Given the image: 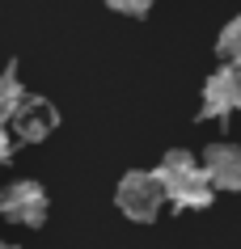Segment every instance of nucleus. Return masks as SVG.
Listing matches in <instances>:
<instances>
[{
	"mask_svg": "<svg viewBox=\"0 0 241 249\" xmlns=\"http://www.w3.org/2000/svg\"><path fill=\"white\" fill-rule=\"evenodd\" d=\"M216 55H220L224 64H237L241 68V17H233V21L220 30V38H216Z\"/></svg>",
	"mask_w": 241,
	"mask_h": 249,
	"instance_id": "8",
	"label": "nucleus"
},
{
	"mask_svg": "<svg viewBox=\"0 0 241 249\" xmlns=\"http://www.w3.org/2000/svg\"><path fill=\"white\" fill-rule=\"evenodd\" d=\"M55 123H59V110H55L47 97H26V102L17 106V114L9 118L17 144H42V140L55 131Z\"/></svg>",
	"mask_w": 241,
	"mask_h": 249,
	"instance_id": "5",
	"label": "nucleus"
},
{
	"mask_svg": "<svg viewBox=\"0 0 241 249\" xmlns=\"http://www.w3.org/2000/svg\"><path fill=\"white\" fill-rule=\"evenodd\" d=\"M148 4L152 0H106V9H114V13H127V17H144Z\"/></svg>",
	"mask_w": 241,
	"mask_h": 249,
	"instance_id": "9",
	"label": "nucleus"
},
{
	"mask_svg": "<svg viewBox=\"0 0 241 249\" xmlns=\"http://www.w3.org/2000/svg\"><path fill=\"white\" fill-rule=\"evenodd\" d=\"M237 110H241V97H237Z\"/></svg>",
	"mask_w": 241,
	"mask_h": 249,
	"instance_id": "12",
	"label": "nucleus"
},
{
	"mask_svg": "<svg viewBox=\"0 0 241 249\" xmlns=\"http://www.w3.org/2000/svg\"><path fill=\"white\" fill-rule=\"evenodd\" d=\"M169 198H165V186H161L157 173L148 169H131L119 178V190H114V207L127 215V220L135 224H152L161 215V207H165Z\"/></svg>",
	"mask_w": 241,
	"mask_h": 249,
	"instance_id": "2",
	"label": "nucleus"
},
{
	"mask_svg": "<svg viewBox=\"0 0 241 249\" xmlns=\"http://www.w3.org/2000/svg\"><path fill=\"white\" fill-rule=\"evenodd\" d=\"M26 97H30V93L21 89V80H17V64H9L4 72H0V123H9Z\"/></svg>",
	"mask_w": 241,
	"mask_h": 249,
	"instance_id": "7",
	"label": "nucleus"
},
{
	"mask_svg": "<svg viewBox=\"0 0 241 249\" xmlns=\"http://www.w3.org/2000/svg\"><path fill=\"white\" fill-rule=\"evenodd\" d=\"M0 249H17V245H0Z\"/></svg>",
	"mask_w": 241,
	"mask_h": 249,
	"instance_id": "11",
	"label": "nucleus"
},
{
	"mask_svg": "<svg viewBox=\"0 0 241 249\" xmlns=\"http://www.w3.org/2000/svg\"><path fill=\"white\" fill-rule=\"evenodd\" d=\"M203 169L216 182V190H241V148L237 144H212L203 152Z\"/></svg>",
	"mask_w": 241,
	"mask_h": 249,
	"instance_id": "6",
	"label": "nucleus"
},
{
	"mask_svg": "<svg viewBox=\"0 0 241 249\" xmlns=\"http://www.w3.org/2000/svg\"><path fill=\"white\" fill-rule=\"evenodd\" d=\"M47 211H51V198H47L42 182H34V178H21V182H13L4 190V220L26 224V228H42Z\"/></svg>",
	"mask_w": 241,
	"mask_h": 249,
	"instance_id": "3",
	"label": "nucleus"
},
{
	"mask_svg": "<svg viewBox=\"0 0 241 249\" xmlns=\"http://www.w3.org/2000/svg\"><path fill=\"white\" fill-rule=\"evenodd\" d=\"M0 215H4V195H0Z\"/></svg>",
	"mask_w": 241,
	"mask_h": 249,
	"instance_id": "10",
	"label": "nucleus"
},
{
	"mask_svg": "<svg viewBox=\"0 0 241 249\" xmlns=\"http://www.w3.org/2000/svg\"><path fill=\"white\" fill-rule=\"evenodd\" d=\"M237 97H241V68H237V64L216 68L212 76L203 80L199 118H228L233 110H237Z\"/></svg>",
	"mask_w": 241,
	"mask_h": 249,
	"instance_id": "4",
	"label": "nucleus"
},
{
	"mask_svg": "<svg viewBox=\"0 0 241 249\" xmlns=\"http://www.w3.org/2000/svg\"><path fill=\"white\" fill-rule=\"evenodd\" d=\"M152 173L161 178V186H165V198H169L178 211H203V207H212L216 182L207 178L203 160H195L190 152H182V148L165 152V157H161V165H157Z\"/></svg>",
	"mask_w": 241,
	"mask_h": 249,
	"instance_id": "1",
	"label": "nucleus"
}]
</instances>
